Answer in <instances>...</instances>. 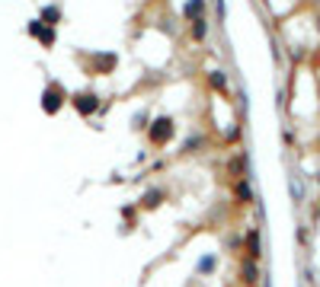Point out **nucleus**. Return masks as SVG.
I'll return each instance as SVG.
<instances>
[{"instance_id": "f8f14e48", "label": "nucleus", "mask_w": 320, "mask_h": 287, "mask_svg": "<svg viewBox=\"0 0 320 287\" xmlns=\"http://www.w3.org/2000/svg\"><path fill=\"white\" fill-rule=\"evenodd\" d=\"M195 38H202V36H205V23H202V19H195Z\"/></svg>"}, {"instance_id": "1a4fd4ad", "label": "nucleus", "mask_w": 320, "mask_h": 287, "mask_svg": "<svg viewBox=\"0 0 320 287\" xmlns=\"http://www.w3.org/2000/svg\"><path fill=\"white\" fill-rule=\"evenodd\" d=\"M215 268V258L212 255H208V258H202V262H199V271H212Z\"/></svg>"}, {"instance_id": "7ed1b4c3", "label": "nucleus", "mask_w": 320, "mask_h": 287, "mask_svg": "<svg viewBox=\"0 0 320 287\" xmlns=\"http://www.w3.org/2000/svg\"><path fill=\"white\" fill-rule=\"evenodd\" d=\"M61 102H64V90H61V86H51V90H45V102H42L45 112H58Z\"/></svg>"}, {"instance_id": "0eeeda50", "label": "nucleus", "mask_w": 320, "mask_h": 287, "mask_svg": "<svg viewBox=\"0 0 320 287\" xmlns=\"http://www.w3.org/2000/svg\"><path fill=\"white\" fill-rule=\"evenodd\" d=\"M243 278H247L250 284L256 281V265H253V262H247V265H243Z\"/></svg>"}, {"instance_id": "39448f33", "label": "nucleus", "mask_w": 320, "mask_h": 287, "mask_svg": "<svg viewBox=\"0 0 320 287\" xmlns=\"http://www.w3.org/2000/svg\"><path fill=\"white\" fill-rule=\"evenodd\" d=\"M163 201V191H147V195H144V208H157V204Z\"/></svg>"}, {"instance_id": "ddd939ff", "label": "nucleus", "mask_w": 320, "mask_h": 287, "mask_svg": "<svg viewBox=\"0 0 320 287\" xmlns=\"http://www.w3.org/2000/svg\"><path fill=\"white\" fill-rule=\"evenodd\" d=\"M45 19H51V26H54V19H58V10H51V6H48V10H45Z\"/></svg>"}, {"instance_id": "9b49d317", "label": "nucleus", "mask_w": 320, "mask_h": 287, "mask_svg": "<svg viewBox=\"0 0 320 287\" xmlns=\"http://www.w3.org/2000/svg\"><path fill=\"white\" fill-rule=\"evenodd\" d=\"M212 86H218V90H224V73H212Z\"/></svg>"}, {"instance_id": "423d86ee", "label": "nucleus", "mask_w": 320, "mask_h": 287, "mask_svg": "<svg viewBox=\"0 0 320 287\" xmlns=\"http://www.w3.org/2000/svg\"><path fill=\"white\" fill-rule=\"evenodd\" d=\"M237 198H240V201H250V198H253V195H250V185H247V182H237Z\"/></svg>"}, {"instance_id": "f257e3e1", "label": "nucleus", "mask_w": 320, "mask_h": 287, "mask_svg": "<svg viewBox=\"0 0 320 287\" xmlns=\"http://www.w3.org/2000/svg\"><path fill=\"white\" fill-rule=\"evenodd\" d=\"M170 138H173V125H170V118H157L151 128V141L154 144H167Z\"/></svg>"}, {"instance_id": "20e7f679", "label": "nucleus", "mask_w": 320, "mask_h": 287, "mask_svg": "<svg viewBox=\"0 0 320 287\" xmlns=\"http://www.w3.org/2000/svg\"><path fill=\"white\" fill-rule=\"evenodd\" d=\"M247 246H250V258H260L263 255V252H260V233H256V230H250Z\"/></svg>"}, {"instance_id": "9d476101", "label": "nucleus", "mask_w": 320, "mask_h": 287, "mask_svg": "<svg viewBox=\"0 0 320 287\" xmlns=\"http://www.w3.org/2000/svg\"><path fill=\"white\" fill-rule=\"evenodd\" d=\"M291 195H295V201H301V182L291 179Z\"/></svg>"}, {"instance_id": "f03ea898", "label": "nucleus", "mask_w": 320, "mask_h": 287, "mask_svg": "<svg viewBox=\"0 0 320 287\" xmlns=\"http://www.w3.org/2000/svg\"><path fill=\"white\" fill-rule=\"evenodd\" d=\"M74 106H77V112L90 115V112H96V108H99V99L93 93H77V96H74Z\"/></svg>"}, {"instance_id": "6e6552de", "label": "nucleus", "mask_w": 320, "mask_h": 287, "mask_svg": "<svg viewBox=\"0 0 320 287\" xmlns=\"http://www.w3.org/2000/svg\"><path fill=\"white\" fill-rule=\"evenodd\" d=\"M202 13V0H192V3L186 6V16H199Z\"/></svg>"}]
</instances>
